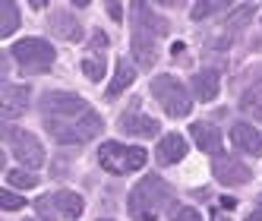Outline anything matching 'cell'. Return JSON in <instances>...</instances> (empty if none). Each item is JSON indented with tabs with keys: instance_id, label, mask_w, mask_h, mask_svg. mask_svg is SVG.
<instances>
[{
	"instance_id": "cell-8",
	"label": "cell",
	"mask_w": 262,
	"mask_h": 221,
	"mask_svg": "<svg viewBox=\"0 0 262 221\" xmlns=\"http://www.w3.org/2000/svg\"><path fill=\"white\" fill-rule=\"evenodd\" d=\"M7 142H10L13 155L19 158L29 171H35V168H41V164H45V145L38 142V136H32L29 130L10 126V130H7Z\"/></svg>"
},
{
	"instance_id": "cell-17",
	"label": "cell",
	"mask_w": 262,
	"mask_h": 221,
	"mask_svg": "<svg viewBox=\"0 0 262 221\" xmlns=\"http://www.w3.org/2000/svg\"><path fill=\"white\" fill-rule=\"evenodd\" d=\"M133 79H136V70H133V63H129L126 57H117V67H114V79L107 82V92H104V98H117L123 89H129V85H133Z\"/></svg>"
},
{
	"instance_id": "cell-11",
	"label": "cell",
	"mask_w": 262,
	"mask_h": 221,
	"mask_svg": "<svg viewBox=\"0 0 262 221\" xmlns=\"http://www.w3.org/2000/svg\"><path fill=\"white\" fill-rule=\"evenodd\" d=\"M120 133L126 136H155L158 133V120L139 110V101H133V107L120 114Z\"/></svg>"
},
{
	"instance_id": "cell-22",
	"label": "cell",
	"mask_w": 262,
	"mask_h": 221,
	"mask_svg": "<svg viewBox=\"0 0 262 221\" xmlns=\"http://www.w3.org/2000/svg\"><path fill=\"white\" fill-rule=\"evenodd\" d=\"M16 26H19V7H16L13 0H7V4H4V23H0V38L13 35Z\"/></svg>"
},
{
	"instance_id": "cell-9",
	"label": "cell",
	"mask_w": 262,
	"mask_h": 221,
	"mask_svg": "<svg viewBox=\"0 0 262 221\" xmlns=\"http://www.w3.org/2000/svg\"><path fill=\"white\" fill-rule=\"evenodd\" d=\"M212 174H215L218 183H224V187H243V183L253 180V171L240 158H234V155H215Z\"/></svg>"
},
{
	"instance_id": "cell-20",
	"label": "cell",
	"mask_w": 262,
	"mask_h": 221,
	"mask_svg": "<svg viewBox=\"0 0 262 221\" xmlns=\"http://www.w3.org/2000/svg\"><path fill=\"white\" fill-rule=\"evenodd\" d=\"M240 110L253 120H262V85H253L250 92H243L240 98Z\"/></svg>"
},
{
	"instance_id": "cell-15",
	"label": "cell",
	"mask_w": 262,
	"mask_h": 221,
	"mask_svg": "<svg viewBox=\"0 0 262 221\" xmlns=\"http://www.w3.org/2000/svg\"><path fill=\"white\" fill-rule=\"evenodd\" d=\"M190 136L196 139V145L205 155H221V133H218V126H212V123H193L190 126Z\"/></svg>"
},
{
	"instance_id": "cell-1",
	"label": "cell",
	"mask_w": 262,
	"mask_h": 221,
	"mask_svg": "<svg viewBox=\"0 0 262 221\" xmlns=\"http://www.w3.org/2000/svg\"><path fill=\"white\" fill-rule=\"evenodd\" d=\"M174 202V190L155 174L142 177L133 190H129V199H126V212L133 215L136 221H155L161 215V209H167Z\"/></svg>"
},
{
	"instance_id": "cell-26",
	"label": "cell",
	"mask_w": 262,
	"mask_h": 221,
	"mask_svg": "<svg viewBox=\"0 0 262 221\" xmlns=\"http://www.w3.org/2000/svg\"><path fill=\"white\" fill-rule=\"evenodd\" d=\"M253 13H256V7H253V4H243V7H237V10H234V16H231V29L247 26Z\"/></svg>"
},
{
	"instance_id": "cell-19",
	"label": "cell",
	"mask_w": 262,
	"mask_h": 221,
	"mask_svg": "<svg viewBox=\"0 0 262 221\" xmlns=\"http://www.w3.org/2000/svg\"><path fill=\"white\" fill-rule=\"evenodd\" d=\"M129 41H133V57H136L142 67H152V63H155V57H158V54H155V41H158V38H152V35H142V32H133V38H129Z\"/></svg>"
},
{
	"instance_id": "cell-24",
	"label": "cell",
	"mask_w": 262,
	"mask_h": 221,
	"mask_svg": "<svg viewBox=\"0 0 262 221\" xmlns=\"http://www.w3.org/2000/svg\"><path fill=\"white\" fill-rule=\"evenodd\" d=\"M7 183L23 187V190H32V187H38V177H35L32 171H7Z\"/></svg>"
},
{
	"instance_id": "cell-16",
	"label": "cell",
	"mask_w": 262,
	"mask_h": 221,
	"mask_svg": "<svg viewBox=\"0 0 262 221\" xmlns=\"http://www.w3.org/2000/svg\"><path fill=\"white\" fill-rule=\"evenodd\" d=\"M155 155H158V164H177V161H183V155H186V142H183V136H180V133H167V136H161Z\"/></svg>"
},
{
	"instance_id": "cell-10",
	"label": "cell",
	"mask_w": 262,
	"mask_h": 221,
	"mask_svg": "<svg viewBox=\"0 0 262 221\" xmlns=\"http://www.w3.org/2000/svg\"><path fill=\"white\" fill-rule=\"evenodd\" d=\"M29 85H13V82H4L0 85V114L7 120H16L19 114H26L29 107Z\"/></svg>"
},
{
	"instance_id": "cell-6",
	"label": "cell",
	"mask_w": 262,
	"mask_h": 221,
	"mask_svg": "<svg viewBox=\"0 0 262 221\" xmlns=\"http://www.w3.org/2000/svg\"><path fill=\"white\" fill-rule=\"evenodd\" d=\"M35 209H38L41 221H54L57 215L79 218L82 209H85V202H82L79 193H73V190H57V193H51V196H41L38 202H35Z\"/></svg>"
},
{
	"instance_id": "cell-31",
	"label": "cell",
	"mask_w": 262,
	"mask_h": 221,
	"mask_svg": "<svg viewBox=\"0 0 262 221\" xmlns=\"http://www.w3.org/2000/svg\"><path fill=\"white\" fill-rule=\"evenodd\" d=\"M212 221H228V218H224V215H212Z\"/></svg>"
},
{
	"instance_id": "cell-25",
	"label": "cell",
	"mask_w": 262,
	"mask_h": 221,
	"mask_svg": "<svg viewBox=\"0 0 262 221\" xmlns=\"http://www.w3.org/2000/svg\"><path fill=\"white\" fill-rule=\"evenodd\" d=\"M23 206H26L23 196H16L13 190H0V209H4V212H19Z\"/></svg>"
},
{
	"instance_id": "cell-18",
	"label": "cell",
	"mask_w": 262,
	"mask_h": 221,
	"mask_svg": "<svg viewBox=\"0 0 262 221\" xmlns=\"http://www.w3.org/2000/svg\"><path fill=\"white\" fill-rule=\"evenodd\" d=\"M218 89H221V76H218V70H199L196 76H193V95L199 101H212L218 95Z\"/></svg>"
},
{
	"instance_id": "cell-30",
	"label": "cell",
	"mask_w": 262,
	"mask_h": 221,
	"mask_svg": "<svg viewBox=\"0 0 262 221\" xmlns=\"http://www.w3.org/2000/svg\"><path fill=\"white\" fill-rule=\"evenodd\" d=\"M247 221H262V196H259V202L253 206V212L247 215Z\"/></svg>"
},
{
	"instance_id": "cell-28",
	"label": "cell",
	"mask_w": 262,
	"mask_h": 221,
	"mask_svg": "<svg viewBox=\"0 0 262 221\" xmlns=\"http://www.w3.org/2000/svg\"><path fill=\"white\" fill-rule=\"evenodd\" d=\"M104 48H107V35L104 32H92V51L104 54Z\"/></svg>"
},
{
	"instance_id": "cell-3",
	"label": "cell",
	"mask_w": 262,
	"mask_h": 221,
	"mask_svg": "<svg viewBox=\"0 0 262 221\" xmlns=\"http://www.w3.org/2000/svg\"><path fill=\"white\" fill-rule=\"evenodd\" d=\"M148 161L145 149L139 145H123V142H104L98 149V164L107 171V174H133V171H142V164Z\"/></svg>"
},
{
	"instance_id": "cell-14",
	"label": "cell",
	"mask_w": 262,
	"mask_h": 221,
	"mask_svg": "<svg viewBox=\"0 0 262 221\" xmlns=\"http://www.w3.org/2000/svg\"><path fill=\"white\" fill-rule=\"evenodd\" d=\"M231 142L237 145L240 152H247V155H259L262 152V133L256 130L253 123H234L231 126Z\"/></svg>"
},
{
	"instance_id": "cell-29",
	"label": "cell",
	"mask_w": 262,
	"mask_h": 221,
	"mask_svg": "<svg viewBox=\"0 0 262 221\" xmlns=\"http://www.w3.org/2000/svg\"><path fill=\"white\" fill-rule=\"evenodd\" d=\"M107 13H111V19H117V23L123 19V7L120 4H107Z\"/></svg>"
},
{
	"instance_id": "cell-2",
	"label": "cell",
	"mask_w": 262,
	"mask_h": 221,
	"mask_svg": "<svg viewBox=\"0 0 262 221\" xmlns=\"http://www.w3.org/2000/svg\"><path fill=\"white\" fill-rule=\"evenodd\" d=\"M45 130L63 145H79V142L95 139L104 130V120L95 114V110H89V114L73 117V120H45Z\"/></svg>"
},
{
	"instance_id": "cell-12",
	"label": "cell",
	"mask_w": 262,
	"mask_h": 221,
	"mask_svg": "<svg viewBox=\"0 0 262 221\" xmlns=\"http://www.w3.org/2000/svg\"><path fill=\"white\" fill-rule=\"evenodd\" d=\"M133 32L161 38V35H167V23L161 19V16H155L148 4H133Z\"/></svg>"
},
{
	"instance_id": "cell-5",
	"label": "cell",
	"mask_w": 262,
	"mask_h": 221,
	"mask_svg": "<svg viewBox=\"0 0 262 221\" xmlns=\"http://www.w3.org/2000/svg\"><path fill=\"white\" fill-rule=\"evenodd\" d=\"M152 95H155V101H158L171 117H186V114L193 110V98L186 95L183 82L174 79V76H167V73L152 79Z\"/></svg>"
},
{
	"instance_id": "cell-7",
	"label": "cell",
	"mask_w": 262,
	"mask_h": 221,
	"mask_svg": "<svg viewBox=\"0 0 262 221\" xmlns=\"http://www.w3.org/2000/svg\"><path fill=\"white\" fill-rule=\"evenodd\" d=\"M89 104L79 95H70V92H45L41 95V114L45 120H73L89 114Z\"/></svg>"
},
{
	"instance_id": "cell-33",
	"label": "cell",
	"mask_w": 262,
	"mask_h": 221,
	"mask_svg": "<svg viewBox=\"0 0 262 221\" xmlns=\"http://www.w3.org/2000/svg\"><path fill=\"white\" fill-rule=\"evenodd\" d=\"M38 221H41V218H38Z\"/></svg>"
},
{
	"instance_id": "cell-27",
	"label": "cell",
	"mask_w": 262,
	"mask_h": 221,
	"mask_svg": "<svg viewBox=\"0 0 262 221\" xmlns=\"http://www.w3.org/2000/svg\"><path fill=\"white\" fill-rule=\"evenodd\" d=\"M171 221H202V215L190 206H174L171 209Z\"/></svg>"
},
{
	"instance_id": "cell-23",
	"label": "cell",
	"mask_w": 262,
	"mask_h": 221,
	"mask_svg": "<svg viewBox=\"0 0 262 221\" xmlns=\"http://www.w3.org/2000/svg\"><path fill=\"white\" fill-rule=\"evenodd\" d=\"M221 10H228V4L224 0H205V4H196L193 7V19H205V16H215V13H221Z\"/></svg>"
},
{
	"instance_id": "cell-13",
	"label": "cell",
	"mask_w": 262,
	"mask_h": 221,
	"mask_svg": "<svg viewBox=\"0 0 262 221\" xmlns=\"http://www.w3.org/2000/svg\"><path fill=\"white\" fill-rule=\"evenodd\" d=\"M48 29L57 35V38H63V41H79V38H82L79 19H76L73 13H67V10H54L51 19H48Z\"/></svg>"
},
{
	"instance_id": "cell-21",
	"label": "cell",
	"mask_w": 262,
	"mask_h": 221,
	"mask_svg": "<svg viewBox=\"0 0 262 221\" xmlns=\"http://www.w3.org/2000/svg\"><path fill=\"white\" fill-rule=\"evenodd\" d=\"M82 70H85V76H89L92 82H98V79L104 76V54L92 51L89 57H82Z\"/></svg>"
},
{
	"instance_id": "cell-4",
	"label": "cell",
	"mask_w": 262,
	"mask_h": 221,
	"mask_svg": "<svg viewBox=\"0 0 262 221\" xmlns=\"http://www.w3.org/2000/svg\"><path fill=\"white\" fill-rule=\"evenodd\" d=\"M13 60L23 67V73H48L57 60V51L45 38H23L13 45Z\"/></svg>"
},
{
	"instance_id": "cell-32",
	"label": "cell",
	"mask_w": 262,
	"mask_h": 221,
	"mask_svg": "<svg viewBox=\"0 0 262 221\" xmlns=\"http://www.w3.org/2000/svg\"><path fill=\"white\" fill-rule=\"evenodd\" d=\"M101 221H107V218H101Z\"/></svg>"
}]
</instances>
